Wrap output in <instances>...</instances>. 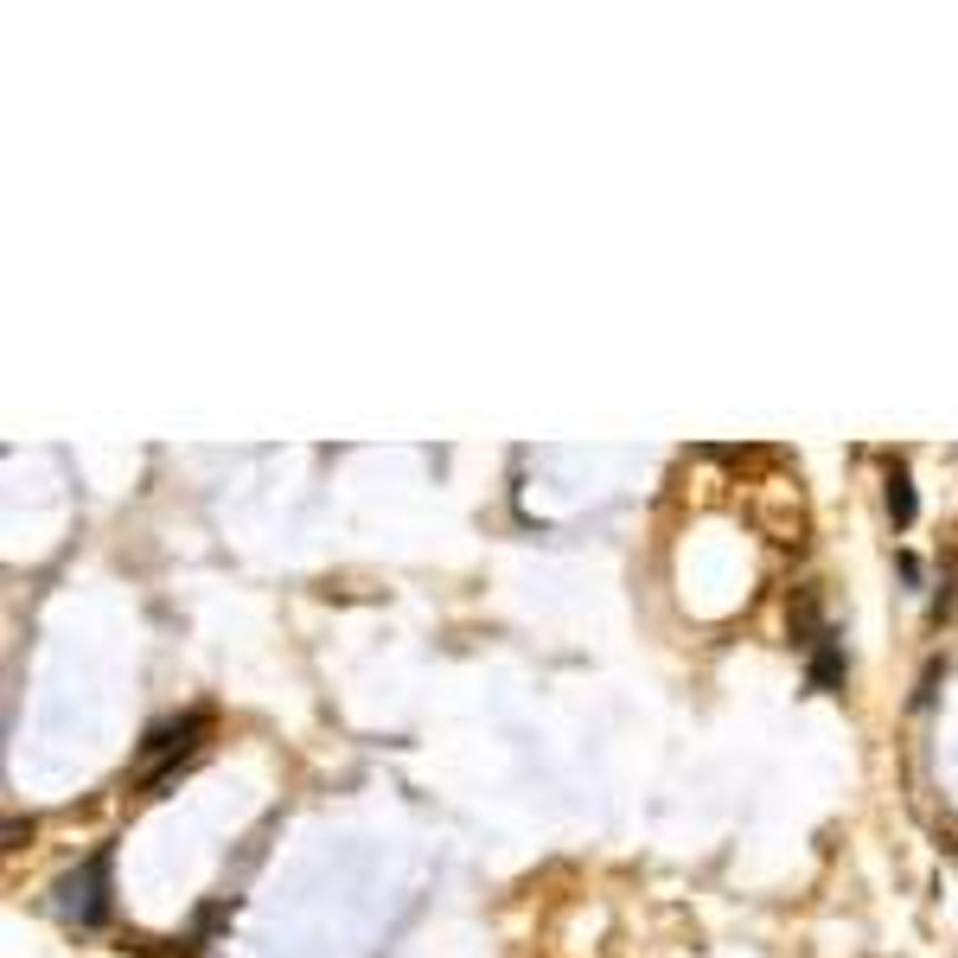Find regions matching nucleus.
<instances>
[{"mask_svg": "<svg viewBox=\"0 0 958 958\" xmlns=\"http://www.w3.org/2000/svg\"><path fill=\"white\" fill-rule=\"evenodd\" d=\"M109 869H115V850H109V844H97V850L83 856L71 876L58 881V907H64L78 927H109V914H115V888H109Z\"/></svg>", "mask_w": 958, "mask_h": 958, "instance_id": "f257e3e1", "label": "nucleus"}, {"mask_svg": "<svg viewBox=\"0 0 958 958\" xmlns=\"http://www.w3.org/2000/svg\"><path fill=\"white\" fill-rule=\"evenodd\" d=\"M205 723H211L205 709H185L180 723L148 728V742H141V760H148V786H167V779L180 774L185 760H192V748H199Z\"/></svg>", "mask_w": 958, "mask_h": 958, "instance_id": "f03ea898", "label": "nucleus"}, {"mask_svg": "<svg viewBox=\"0 0 958 958\" xmlns=\"http://www.w3.org/2000/svg\"><path fill=\"white\" fill-rule=\"evenodd\" d=\"M805 652H811V665H805V690H844V639L825 626Z\"/></svg>", "mask_w": 958, "mask_h": 958, "instance_id": "7ed1b4c3", "label": "nucleus"}, {"mask_svg": "<svg viewBox=\"0 0 958 958\" xmlns=\"http://www.w3.org/2000/svg\"><path fill=\"white\" fill-rule=\"evenodd\" d=\"M914 480H907V466H888V518H895V531H907L914 524Z\"/></svg>", "mask_w": 958, "mask_h": 958, "instance_id": "20e7f679", "label": "nucleus"}, {"mask_svg": "<svg viewBox=\"0 0 958 958\" xmlns=\"http://www.w3.org/2000/svg\"><path fill=\"white\" fill-rule=\"evenodd\" d=\"M224 914H231V901H211V907H199V920H192V946H199V939H211V927H218Z\"/></svg>", "mask_w": 958, "mask_h": 958, "instance_id": "39448f33", "label": "nucleus"}]
</instances>
